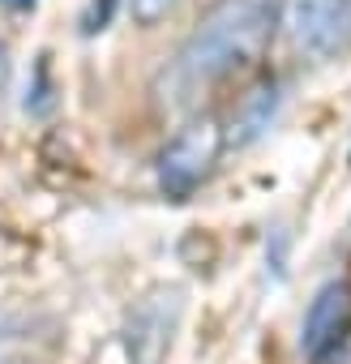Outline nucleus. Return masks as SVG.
Here are the masks:
<instances>
[{
	"label": "nucleus",
	"instance_id": "1",
	"mask_svg": "<svg viewBox=\"0 0 351 364\" xmlns=\"http://www.w3.org/2000/svg\"><path fill=\"white\" fill-rule=\"evenodd\" d=\"M274 22V0H219L180 48V73L193 86H206L249 69L270 48Z\"/></svg>",
	"mask_w": 351,
	"mask_h": 364
},
{
	"label": "nucleus",
	"instance_id": "2",
	"mask_svg": "<svg viewBox=\"0 0 351 364\" xmlns=\"http://www.w3.org/2000/svg\"><path fill=\"white\" fill-rule=\"evenodd\" d=\"M223 154V129L215 116H198L189 120L180 133H176L163 154H158V180H163V193L167 198H189L202 180L215 171Z\"/></svg>",
	"mask_w": 351,
	"mask_h": 364
},
{
	"label": "nucleus",
	"instance_id": "3",
	"mask_svg": "<svg viewBox=\"0 0 351 364\" xmlns=\"http://www.w3.org/2000/svg\"><path fill=\"white\" fill-rule=\"evenodd\" d=\"M283 26L304 56L334 60L351 52V0H287Z\"/></svg>",
	"mask_w": 351,
	"mask_h": 364
},
{
	"label": "nucleus",
	"instance_id": "4",
	"mask_svg": "<svg viewBox=\"0 0 351 364\" xmlns=\"http://www.w3.org/2000/svg\"><path fill=\"white\" fill-rule=\"evenodd\" d=\"M347 334H351V283H325L304 313L300 347L308 360H325Z\"/></svg>",
	"mask_w": 351,
	"mask_h": 364
},
{
	"label": "nucleus",
	"instance_id": "5",
	"mask_svg": "<svg viewBox=\"0 0 351 364\" xmlns=\"http://www.w3.org/2000/svg\"><path fill=\"white\" fill-rule=\"evenodd\" d=\"M270 112H274V86H257V90L244 99V112H240V120H236V129H244L240 137H253V133L270 120Z\"/></svg>",
	"mask_w": 351,
	"mask_h": 364
},
{
	"label": "nucleus",
	"instance_id": "6",
	"mask_svg": "<svg viewBox=\"0 0 351 364\" xmlns=\"http://www.w3.org/2000/svg\"><path fill=\"white\" fill-rule=\"evenodd\" d=\"M171 9H176V0H129V14H133V22H141V26L158 22V18L171 14Z\"/></svg>",
	"mask_w": 351,
	"mask_h": 364
},
{
	"label": "nucleus",
	"instance_id": "7",
	"mask_svg": "<svg viewBox=\"0 0 351 364\" xmlns=\"http://www.w3.org/2000/svg\"><path fill=\"white\" fill-rule=\"evenodd\" d=\"M5 86H9V48L0 43V95H5Z\"/></svg>",
	"mask_w": 351,
	"mask_h": 364
},
{
	"label": "nucleus",
	"instance_id": "8",
	"mask_svg": "<svg viewBox=\"0 0 351 364\" xmlns=\"http://www.w3.org/2000/svg\"><path fill=\"white\" fill-rule=\"evenodd\" d=\"M9 5H31V0H9Z\"/></svg>",
	"mask_w": 351,
	"mask_h": 364
}]
</instances>
